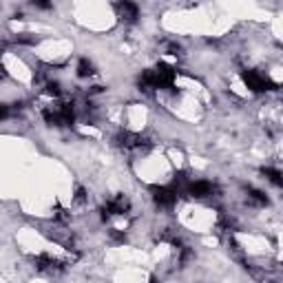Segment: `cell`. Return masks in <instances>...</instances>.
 I'll return each mask as SVG.
<instances>
[{
  "mask_svg": "<svg viewBox=\"0 0 283 283\" xmlns=\"http://www.w3.org/2000/svg\"><path fill=\"white\" fill-rule=\"evenodd\" d=\"M241 80L250 91H254V93H263V91H272V89H275V82H270V80H268L266 75H261L259 71H243Z\"/></svg>",
  "mask_w": 283,
  "mask_h": 283,
  "instance_id": "obj_1",
  "label": "cell"
},
{
  "mask_svg": "<svg viewBox=\"0 0 283 283\" xmlns=\"http://www.w3.org/2000/svg\"><path fill=\"white\" fill-rule=\"evenodd\" d=\"M177 78V69L166 62H159V67L153 71L155 89H173V82Z\"/></svg>",
  "mask_w": 283,
  "mask_h": 283,
  "instance_id": "obj_2",
  "label": "cell"
},
{
  "mask_svg": "<svg viewBox=\"0 0 283 283\" xmlns=\"http://www.w3.org/2000/svg\"><path fill=\"white\" fill-rule=\"evenodd\" d=\"M150 192H153V199L157 206H162V208H171L173 204L177 201V190L175 188H166V186H153L150 188Z\"/></svg>",
  "mask_w": 283,
  "mask_h": 283,
  "instance_id": "obj_3",
  "label": "cell"
},
{
  "mask_svg": "<svg viewBox=\"0 0 283 283\" xmlns=\"http://www.w3.org/2000/svg\"><path fill=\"white\" fill-rule=\"evenodd\" d=\"M124 210H129V199H126L124 195H120V197H115L113 201H108L106 206H102V219H108L111 215H122Z\"/></svg>",
  "mask_w": 283,
  "mask_h": 283,
  "instance_id": "obj_4",
  "label": "cell"
},
{
  "mask_svg": "<svg viewBox=\"0 0 283 283\" xmlns=\"http://www.w3.org/2000/svg\"><path fill=\"white\" fill-rule=\"evenodd\" d=\"M186 190H188V195H190V197H208V195H212V192L217 190V188L212 186L210 182H206V179H199V182L188 184Z\"/></svg>",
  "mask_w": 283,
  "mask_h": 283,
  "instance_id": "obj_5",
  "label": "cell"
},
{
  "mask_svg": "<svg viewBox=\"0 0 283 283\" xmlns=\"http://www.w3.org/2000/svg\"><path fill=\"white\" fill-rule=\"evenodd\" d=\"M115 9L122 20H126V22H135L140 16V9L135 2H115Z\"/></svg>",
  "mask_w": 283,
  "mask_h": 283,
  "instance_id": "obj_6",
  "label": "cell"
},
{
  "mask_svg": "<svg viewBox=\"0 0 283 283\" xmlns=\"http://www.w3.org/2000/svg\"><path fill=\"white\" fill-rule=\"evenodd\" d=\"M60 266L62 263L55 261V259H51L49 254H40V257H36V268L40 272H53V270H60Z\"/></svg>",
  "mask_w": 283,
  "mask_h": 283,
  "instance_id": "obj_7",
  "label": "cell"
},
{
  "mask_svg": "<svg viewBox=\"0 0 283 283\" xmlns=\"http://www.w3.org/2000/svg\"><path fill=\"white\" fill-rule=\"evenodd\" d=\"M144 142H146L144 138H140V135H133V133H122L120 138H117V144L124 146V148H140Z\"/></svg>",
  "mask_w": 283,
  "mask_h": 283,
  "instance_id": "obj_8",
  "label": "cell"
},
{
  "mask_svg": "<svg viewBox=\"0 0 283 283\" xmlns=\"http://www.w3.org/2000/svg\"><path fill=\"white\" fill-rule=\"evenodd\" d=\"M261 173H263V175H266L268 179H270L275 186L283 188V173H281V171H277V168H261Z\"/></svg>",
  "mask_w": 283,
  "mask_h": 283,
  "instance_id": "obj_9",
  "label": "cell"
},
{
  "mask_svg": "<svg viewBox=\"0 0 283 283\" xmlns=\"http://www.w3.org/2000/svg\"><path fill=\"white\" fill-rule=\"evenodd\" d=\"M93 73H95V71H93V64L89 62L87 58L80 60V62H78V75H80V78H89V75H93Z\"/></svg>",
  "mask_w": 283,
  "mask_h": 283,
  "instance_id": "obj_10",
  "label": "cell"
},
{
  "mask_svg": "<svg viewBox=\"0 0 283 283\" xmlns=\"http://www.w3.org/2000/svg\"><path fill=\"white\" fill-rule=\"evenodd\" d=\"M248 197L254 201V204H259V206H268V197L263 195L261 190H257V188H248Z\"/></svg>",
  "mask_w": 283,
  "mask_h": 283,
  "instance_id": "obj_11",
  "label": "cell"
},
{
  "mask_svg": "<svg viewBox=\"0 0 283 283\" xmlns=\"http://www.w3.org/2000/svg\"><path fill=\"white\" fill-rule=\"evenodd\" d=\"M47 93H49V95H60V84L58 82H49L47 84Z\"/></svg>",
  "mask_w": 283,
  "mask_h": 283,
  "instance_id": "obj_12",
  "label": "cell"
},
{
  "mask_svg": "<svg viewBox=\"0 0 283 283\" xmlns=\"http://www.w3.org/2000/svg\"><path fill=\"white\" fill-rule=\"evenodd\" d=\"M16 40H18V42H22V45H34L36 38H29V34H20V36L16 38Z\"/></svg>",
  "mask_w": 283,
  "mask_h": 283,
  "instance_id": "obj_13",
  "label": "cell"
},
{
  "mask_svg": "<svg viewBox=\"0 0 283 283\" xmlns=\"http://www.w3.org/2000/svg\"><path fill=\"white\" fill-rule=\"evenodd\" d=\"M87 199V190H84L82 186H78V190H75V201H84Z\"/></svg>",
  "mask_w": 283,
  "mask_h": 283,
  "instance_id": "obj_14",
  "label": "cell"
},
{
  "mask_svg": "<svg viewBox=\"0 0 283 283\" xmlns=\"http://www.w3.org/2000/svg\"><path fill=\"white\" fill-rule=\"evenodd\" d=\"M168 51H171L173 55H179V53H182V47H177V45H168Z\"/></svg>",
  "mask_w": 283,
  "mask_h": 283,
  "instance_id": "obj_15",
  "label": "cell"
},
{
  "mask_svg": "<svg viewBox=\"0 0 283 283\" xmlns=\"http://www.w3.org/2000/svg\"><path fill=\"white\" fill-rule=\"evenodd\" d=\"M34 7H38V9H51V4L49 2H42V0H40V2H36V0H34Z\"/></svg>",
  "mask_w": 283,
  "mask_h": 283,
  "instance_id": "obj_16",
  "label": "cell"
},
{
  "mask_svg": "<svg viewBox=\"0 0 283 283\" xmlns=\"http://www.w3.org/2000/svg\"><path fill=\"white\" fill-rule=\"evenodd\" d=\"M148 283H159V281H157V277H150V281H148Z\"/></svg>",
  "mask_w": 283,
  "mask_h": 283,
  "instance_id": "obj_17",
  "label": "cell"
}]
</instances>
